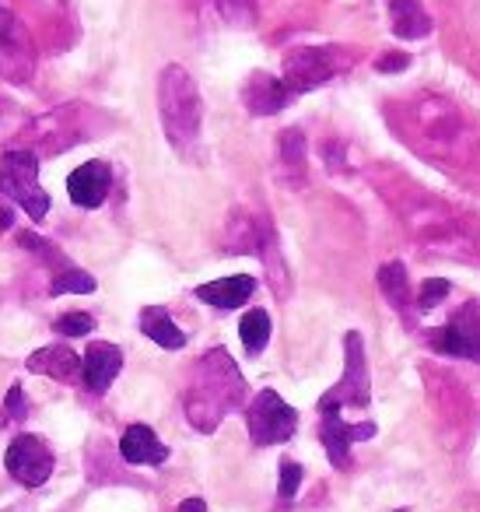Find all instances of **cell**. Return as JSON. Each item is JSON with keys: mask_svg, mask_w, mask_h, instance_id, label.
Here are the masks:
<instances>
[{"mask_svg": "<svg viewBox=\"0 0 480 512\" xmlns=\"http://www.w3.org/2000/svg\"><path fill=\"white\" fill-rule=\"evenodd\" d=\"M0 193L8 200H18L36 221L46 218L50 197H46V190L39 186L36 151L18 148V151H4V155H0Z\"/></svg>", "mask_w": 480, "mask_h": 512, "instance_id": "3", "label": "cell"}, {"mask_svg": "<svg viewBox=\"0 0 480 512\" xmlns=\"http://www.w3.org/2000/svg\"><path fill=\"white\" fill-rule=\"evenodd\" d=\"M246 404V379L235 358L225 348H211L193 369V383L186 390V421L197 432H214L232 411Z\"/></svg>", "mask_w": 480, "mask_h": 512, "instance_id": "1", "label": "cell"}, {"mask_svg": "<svg viewBox=\"0 0 480 512\" xmlns=\"http://www.w3.org/2000/svg\"><path fill=\"white\" fill-rule=\"evenodd\" d=\"M421 218L414 221V232L417 239H424L431 249L438 253H449V256H473V239L459 228V221L445 211L442 204H431V207H417Z\"/></svg>", "mask_w": 480, "mask_h": 512, "instance_id": "8", "label": "cell"}, {"mask_svg": "<svg viewBox=\"0 0 480 512\" xmlns=\"http://www.w3.org/2000/svg\"><path fill=\"white\" fill-rule=\"evenodd\" d=\"M291 99H295V92L284 85V78H274V74H263V71L253 74V78L246 81V88H242V102H246V109L253 116L281 113Z\"/></svg>", "mask_w": 480, "mask_h": 512, "instance_id": "13", "label": "cell"}, {"mask_svg": "<svg viewBox=\"0 0 480 512\" xmlns=\"http://www.w3.org/2000/svg\"><path fill=\"white\" fill-rule=\"evenodd\" d=\"M256 292V278L253 274H232V278L221 281H207V285L197 288V299L207 302L214 309H239L253 299Z\"/></svg>", "mask_w": 480, "mask_h": 512, "instance_id": "15", "label": "cell"}, {"mask_svg": "<svg viewBox=\"0 0 480 512\" xmlns=\"http://www.w3.org/2000/svg\"><path fill=\"white\" fill-rule=\"evenodd\" d=\"M368 439H375L372 421H365V425H347V421L340 418V411L323 414V421H319V442L326 446L330 463L337 470L351 467V446L354 442H368Z\"/></svg>", "mask_w": 480, "mask_h": 512, "instance_id": "10", "label": "cell"}, {"mask_svg": "<svg viewBox=\"0 0 480 512\" xmlns=\"http://www.w3.org/2000/svg\"><path fill=\"white\" fill-rule=\"evenodd\" d=\"M239 337H242V344H246L249 355H260L270 341V316L263 313V309H249L239 323Z\"/></svg>", "mask_w": 480, "mask_h": 512, "instance_id": "22", "label": "cell"}, {"mask_svg": "<svg viewBox=\"0 0 480 512\" xmlns=\"http://www.w3.org/2000/svg\"><path fill=\"white\" fill-rule=\"evenodd\" d=\"M32 372L39 376H50L57 383H74L81 376V355L74 348H64V344H50V348H39L36 355H29Z\"/></svg>", "mask_w": 480, "mask_h": 512, "instance_id": "16", "label": "cell"}, {"mask_svg": "<svg viewBox=\"0 0 480 512\" xmlns=\"http://www.w3.org/2000/svg\"><path fill=\"white\" fill-rule=\"evenodd\" d=\"M389 22L400 39H424L431 32V15L421 0H389Z\"/></svg>", "mask_w": 480, "mask_h": 512, "instance_id": "17", "label": "cell"}, {"mask_svg": "<svg viewBox=\"0 0 480 512\" xmlns=\"http://www.w3.org/2000/svg\"><path fill=\"white\" fill-rule=\"evenodd\" d=\"M141 334L151 337V341L158 344V348L165 351H179L186 348V334L176 327V320H172L169 313H165L162 306H148L141 313Z\"/></svg>", "mask_w": 480, "mask_h": 512, "instance_id": "18", "label": "cell"}, {"mask_svg": "<svg viewBox=\"0 0 480 512\" xmlns=\"http://www.w3.org/2000/svg\"><path fill=\"white\" fill-rule=\"evenodd\" d=\"M11 221H15V214H11V207H0V228H11Z\"/></svg>", "mask_w": 480, "mask_h": 512, "instance_id": "31", "label": "cell"}, {"mask_svg": "<svg viewBox=\"0 0 480 512\" xmlns=\"http://www.w3.org/2000/svg\"><path fill=\"white\" fill-rule=\"evenodd\" d=\"M340 71H347V57L340 50H291L288 57H284V85L291 88L295 95L302 92H312V88L326 85V81H333Z\"/></svg>", "mask_w": 480, "mask_h": 512, "instance_id": "6", "label": "cell"}, {"mask_svg": "<svg viewBox=\"0 0 480 512\" xmlns=\"http://www.w3.org/2000/svg\"><path fill=\"white\" fill-rule=\"evenodd\" d=\"M277 151H281V169L291 183H302L305 176V137L302 130H284L281 141H277Z\"/></svg>", "mask_w": 480, "mask_h": 512, "instance_id": "21", "label": "cell"}, {"mask_svg": "<svg viewBox=\"0 0 480 512\" xmlns=\"http://www.w3.org/2000/svg\"><path fill=\"white\" fill-rule=\"evenodd\" d=\"M267 232H270L267 225H260V221L249 218V214L235 211L232 221H228L225 249H228V253H260L263 239H267Z\"/></svg>", "mask_w": 480, "mask_h": 512, "instance_id": "19", "label": "cell"}, {"mask_svg": "<svg viewBox=\"0 0 480 512\" xmlns=\"http://www.w3.org/2000/svg\"><path fill=\"white\" fill-rule=\"evenodd\" d=\"M246 425L249 439L256 446H277L288 442L298 428V411L291 404H284V397L277 390H260L246 407Z\"/></svg>", "mask_w": 480, "mask_h": 512, "instance_id": "5", "label": "cell"}, {"mask_svg": "<svg viewBox=\"0 0 480 512\" xmlns=\"http://www.w3.org/2000/svg\"><path fill=\"white\" fill-rule=\"evenodd\" d=\"M396 512H410V509H396Z\"/></svg>", "mask_w": 480, "mask_h": 512, "instance_id": "32", "label": "cell"}, {"mask_svg": "<svg viewBox=\"0 0 480 512\" xmlns=\"http://www.w3.org/2000/svg\"><path fill=\"white\" fill-rule=\"evenodd\" d=\"M4 467H8V474L15 477L18 484L39 488V484H46L53 474V453L36 435H18L8 446V453H4Z\"/></svg>", "mask_w": 480, "mask_h": 512, "instance_id": "9", "label": "cell"}, {"mask_svg": "<svg viewBox=\"0 0 480 512\" xmlns=\"http://www.w3.org/2000/svg\"><path fill=\"white\" fill-rule=\"evenodd\" d=\"M176 512H207V502L204 498H186V502H179Z\"/></svg>", "mask_w": 480, "mask_h": 512, "instance_id": "30", "label": "cell"}, {"mask_svg": "<svg viewBox=\"0 0 480 512\" xmlns=\"http://www.w3.org/2000/svg\"><path fill=\"white\" fill-rule=\"evenodd\" d=\"M372 404V379H368L365 341L358 330L344 337V379L319 397V414H333L340 407H368Z\"/></svg>", "mask_w": 480, "mask_h": 512, "instance_id": "4", "label": "cell"}, {"mask_svg": "<svg viewBox=\"0 0 480 512\" xmlns=\"http://www.w3.org/2000/svg\"><path fill=\"white\" fill-rule=\"evenodd\" d=\"M109 186H113V169H109L106 162L78 165V169L71 172V179H67V193H71L74 204L85 207V211L99 207L102 200L109 197Z\"/></svg>", "mask_w": 480, "mask_h": 512, "instance_id": "11", "label": "cell"}, {"mask_svg": "<svg viewBox=\"0 0 480 512\" xmlns=\"http://www.w3.org/2000/svg\"><path fill=\"white\" fill-rule=\"evenodd\" d=\"M407 64H410L407 57H382L375 67H379L382 74H393V71H403V67H407Z\"/></svg>", "mask_w": 480, "mask_h": 512, "instance_id": "29", "label": "cell"}, {"mask_svg": "<svg viewBox=\"0 0 480 512\" xmlns=\"http://www.w3.org/2000/svg\"><path fill=\"white\" fill-rule=\"evenodd\" d=\"M120 456L134 467H162L169 460V446L148 425H130L120 439Z\"/></svg>", "mask_w": 480, "mask_h": 512, "instance_id": "14", "label": "cell"}, {"mask_svg": "<svg viewBox=\"0 0 480 512\" xmlns=\"http://www.w3.org/2000/svg\"><path fill=\"white\" fill-rule=\"evenodd\" d=\"M123 369V351L109 341H95L81 358V379L92 393H106Z\"/></svg>", "mask_w": 480, "mask_h": 512, "instance_id": "12", "label": "cell"}, {"mask_svg": "<svg viewBox=\"0 0 480 512\" xmlns=\"http://www.w3.org/2000/svg\"><path fill=\"white\" fill-rule=\"evenodd\" d=\"M0 53L4 57H29V39L11 11L0 8Z\"/></svg>", "mask_w": 480, "mask_h": 512, "instance_id": "23", "label": "cell"}, {"mask_svg": "<svg viewBox=\"0 0 480 512\" xmlns=\"http://www.w3.org/2000/svg\"><path fill=\"white\" fill-rule=\"evenodd\" d=\"M379 292H382V299H386L393 309H400L403 316L410 313V299H414V292H410L407 267H403L400 260H389V264L379 267Z\"/></svg>", "mask_w": 480, "mask_h": 512, "instance_id": "20", "label": "cell"}, {"mask_svg": "<svg viewBox=\"0 0 480 512\" xmlns=\"http://www.w3.org/2000/svg\"><path fill=\"white\" fill-rule=\"evenodd\" d=\"M428 344L438 355L480 362V306L477 302H466L445 327L428 330Z\"/></svg>", "mask_w": 480, "mask_h": 512, "instance_id": "7", "label": "cell"}, {"mask_svg": "<svg viewBox=\"0 0 480 512\" xmlns=\"http://www.w3.org/2000/svg\"><path fill=\"white\" fill-rule=\"evenodd\" d=\"M158 116L172 148L190 151L200 141V123H204V102L200 88L190 78V71L179 64H169L158 78Z\"/></svg>", "mask_w": 480, "mask_h": 512, "instance_id": "2", "label": "cell"}, {"mask_svg": "<svg viewBox=\"0 0 480 512\" xmlns=\"http://www.w3.org/2000/svg\"><path fill=\"white\" fill-rule=\"evenodd\" d=\"M452 292V285L445 278H428L421 281V288H417V309L421 313H428V309H435L438 302H445V295Z\"/></svg>", "mask_w": 480, "mask_h": 512, "instance_id": "25", "label": "cell"}, {"mask_svg": "<svg viewBox=\"0 0 480 512\" xmlns=\"http://www.w3.org/2000/svg\"><path fill=\"white\" fill-rule=\"evenodd\" d=\"M53 330H57V334H64V337H85V334H92V330H95V320L88 313H64V316H57V320H53Z\"/></svg>", "mask_w": 480, "mask_h": 512, "instance_id": "26", "label": "cell"}, {"mask_svg": "<svg viewBox=\"0 0 480 512\" xmlns=\"http://www.w3.org/2000/svg\"><path fill=\"white\" fill-rule=\"evenodd\" d=\"M25 414H29V407H25V390H22V383H15L8 390V397H4V418L22 421Z\"/></svg>", "mask_w": 480, "mask_h": 512, "instance_id": "28", "label": "cell"}, {"mask_svg": "<svg viewBox=\"0 0 480 512\" xmlns=\"http://www.w3.org/2000/svg\"><path fill=\"white\" fill-rule=\"evenodd\" d=\"M298 484H302V467L291 460L281 463V484H277V495L284 498V502H291V498L298 495Z\"/></svg>", "mask_w": 480, "mask_h": 512, "instance_id": "27", "label": "cell"}, {"mask_svg": "<svg viewBox=\"0 0 480 512\" xmlns=\"http://www.w3.org/2000/svg\"><path fill=\"white\" fill-rule=\"evenodd\" d=\"M92 292H95V278L81 271V267H64L53 278V295H92Z\"/></svg>", "mask_w": 480, "mask_h": 512, "instance_id": "24", "label": "cell"}]
</instances>
